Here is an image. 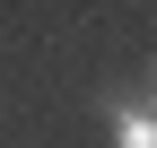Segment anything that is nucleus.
I'll use <instances>...</instances> for the list:
<instances>
[{"label":"nucleus","mask_w":157,"mask_h":148,"mask_svg":"<svg viewBox=\"0 0 157 148\" xmlns=\"http://www.w3.org/2000/svg\"><path fill=\"white\" fill-rule=\"evenodd\" d=\"M105 131H113V148H157V113L148 105H105Z\"/></svg>","instance_id":"1"},{"label":"nucleus","mask_w":157,"mask_h":148,"mask_svg":"<svg viewBox=\"0 0 157 148\" xmlns=\"http://www.w3.org/2000/svg\"><path fill=\"white\" fill-rule=\"evenodd\" d=\"M148 113H157V79H148Z\"/></svg>","instance_id":"2"}]
</instances>
